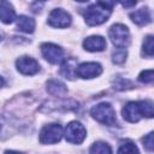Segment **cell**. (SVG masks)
<instances>
[{
  "mask_svg": "<svg viewBox=\"0 0 154 154\" xmlns=\"http://www.w3.org/2000/svg\"><path fill=\"white\" fill-rule=\"evenodd\" d=\"M114 6L113 1H97L87 7L84 19L88 25H100L106 22Z\"/></svg>",
  "mask_w": 154,
  "mask_h": 154,
  "instance_id": "1",
  "label": "cell"
},
{
  "mask_svg": "<svg viewBox=\"0 0 154 154\" xmlns=\"http://www.w3.org/2000/svg\"><path fill=\"white\" fill-rule=\"evenodd\" d=\"M90 114L94 119H96L99 123H102L105 125H114L117 123L116 119V112L113 107L107 102H101L99 105H95L90 109Z\"/></svg>",
  "mask_w": 154,
  "mask_h": 154,
  "instance_id": "2",
  "label": "cell"
},
{
  "mask_svg": "<svg viewBox=\"0 0 154 154\" xmlns=\"http://www.w3.org/2000/svg\"><path fill=\"white\" fill-rule=\"evenodd\" d=\"M63 128L60 124H48L40 131V142L42 144H53L61 140Z\"/></svg>",
  "mask_w": 154,
  "mask_h": 154,
  "instance_id": "3",
  "label": "cell"
},
{
  "mask_svg": "<svg viewBox=\"0 0 154 154\" xmlns=\"http://www.w3.org/2000/svg\"><path fill=\"white\" fill-rule=\"evenodd\" d=\"M109 37L114 46L118 48H125L130 42V34L125 25L114 24L109 29Z\"/></svg>",
  "mask_w": 154,
  "mask_h": 154,
  "instance_id": "4",
  "label": "cell"
},
{
  "mask_svg": "<svg viewBox=\"0 0 154 154\" xmlns=\"http://www.w3.org/2000/svg\"><path fill=\"white\" fill-rule=\"evenodd\" d=\"M65 138L70 143L79 144L85 138V129L79 122H71L65 129Z\"/></svg>",
  "mask_w": 154,
  "mask_h": 154,
  "instance_id": "5",
  "label": "cell"
},
{
  "mask_svg": "<svg viewBox=\"0 0 154 154\" xmlns=\"http://www.w3.org/2000/svg\"><path fill=\"white\" fill-rule=\"evenodd\" d=\"M41 52L45 59H47L52 64H60L64 60V52L63 49L54 45V43H42L41 45Z\"/></svg>",
  "mask_w": 154,
  "mask_h": 154,
  "instance_id": "6",
  "label": "cell"
},
{
  "mask_svg": "<svg viewBox=\"0 0 154 154\" xmlns=\"http://www.w3.org/2000/svg\"><path fill=\"white\" fill-rule=\"evenodd\" d=\"M48 23L54 28H67L71 24V16L63 8H55L49 13Z\"/></svg>",
  "mask_w": 154,
  "mask_h": 154,
  "instance_id": "7",
  "label": "cell"
},
{
  "mask_svg": "<svg viewBox=\"0 0 154 154\" xmlns=\"http://www.w3.org/2000/svg\"><path fill=\"white\" fill-rule=\"evenodd\" d=\"M102 72V67L97 63H82L77 66L76 75L81 78H94Z\"/></svg>",
  "mask_w": 154,
  "mask_h": 154,
  "instance_id": "8",
  "label": "cell"
},
{
  "mask_svg": "<svg viewBox=\"0 0 154 154\" xmlns=\"http://www.w3.org/2000/svg\"><path fill=\"white\" fill-rule=\"evenodd\" d=\"M17 70L23 75H35L40 70L38 63L30 57H20L16 61Z\"/></svg>",
  "mask_w": 154,
  "mask_h": 154,
  "instance_id": "9",
  "label": "cell"
},
{
  "mask_svg": "<svg viewBox=\"0 0 154 154\" xmlns=\"http://www.w3.org/2000/svg\"><path fill=\"white\" fill-rule=\"evenodd\" d=\"M123 117L125 120L130 123H137L143 116L140 106V101H131L128 102L123 108Z\"/></svg>",
  "mask_w": 154,
  "mask_h": 154,
  "instance_id": "10",
  "label": "cell"
},
{
  "mask_svg": "<svg viewBox=\"0 0 154 154\" xmlns=\"http://www.w3.org/2000/svg\"><path fill=\"white\" fill-rule=\"evenodd\" d=\"M83 47L89 52H101L106 48V41L102 36H89L83 41Z\"/></svg>",
  "mask_w": 154,
  "mask_h": 154,
  "instance_id": "11",
  "label": "cell"
},
{
  "mask_svg": "<svg viewBox=\"0 0 154 154\" xmlns=\"http://www.w3.org/2000/svg\"><path fill=\"white\" fill-rule=\"evenodd\" d=\"M130 18L134 23H136L137 25L142 26V25H147L150 20H152V17H150V13L148 11L147 7H142L132 13H130Z\"/></svg>",
  "mask_w": 154,
  "mask_h": 154,
  "instance_id": "12",
  "label": "cell"
},
{
  "mask_svg": "<svg viewBox=\"0 0 154 154\" xmlns=\"http://www.w3.org/2000/svg\"><path fill=\"white\" fill-rule=\"evenodd\" d=\"M16 13L12 7V5L7 1H1V7H0V18L2 20V23L5 24H10L14 20Z\"/></svg>",
  "mask_w": 154,
  "mask_h": 154,
  "instance_id": "13",
  "label": "cell"
},
{
  "mask_svg": "<svg viewBox=\"0 0 154 154\" xmlns=\"http://www.w3.org/2000/svg\"><path fill=\"white\" fill-rule=\"evenodd\" d=\"M47 91L54 96H63L67 93V88L58 79H51L47 82Z\"/></svg>",
  "mask_w": 154,
  "mask_h": 154,
  "instance_id": "14",
  "label": "cell"
},
{
  "mask_svg": "<svg viewBox=\"0 0 154 154\" xmlns=\"http://www.w3.org/2000/svg\"><path fill=\"white\" fill-rule=\"evenodd\" d=\"M17 28L20 31L31 34L35 29V20L32 18L26 17V16H19L17 18Z\"/></svg>",
  "mask_w": 154,
  "mask_h": 154,
  "instance_id": "15",
  "label": "cell"
},
{
  "mask_svg": "<svg viewBox=\"0 0 154 154\" xmlns=\"http://www.w3.org/2000/svg\"><path fill=\"white\" fill-rule=\"evenodd\" d=\"M76 70H77V66H76V61L73 59L71 60H66L64 64H63V67H61V75L65 76V78H70L72 79L75 73H76Z\"/></svg>",
  "mask_w": 154,
  "mask_h": 154,
  "instance_id": "16",
  "label": "cell"
},
{
  "mask_svg": "<svg viewBox=\"0 0 154 154\" xmlns=\"http://www.w3.org/2000/svg\"><path fill=\"white\" fill-rule=\"evenodd\" d=\"M118 154H140V152L134 142L126 140V141H123L122 144L119 146Z\"/></svg>",
  "mask_w": 154,
  "mask_h": 154,
  "instance_id": "17",
  "label": "cell"
},
{
  "mask_svg": "<svg viewBox=\"0 0 154 154\" xmlns=\"http://www.w3.org/2000/svg\"><path fill=\"white\" fill-rule=\"evenodd\" d=\"M90 154H112V149L109 144L106 142H96L90 148Z\"/></svg>",
  "mask_w": 154,
  "mask_h": 154,
  "instance_id": "18",
  "label": "cell"
},
{
  "mask_svg": "<svg viewBox=\"0 0 154 154\" xmlns=\"http://www.w3.org/2000/svg\"><path fill=\"white\" fill-rule=\"evenodd\" d=\"M142 51H143V54L147 57L154 55V36L149 35L144 38L143 45H142Z\"/></svg>",
  "mask_w": 154,
  "mask_h": 154,
  "instance_id": "19",
  "label": "cell"
},
{
  "mask_svg": "<svg viewBox=\"0 0 154 154\" xmlns=\"http://www.w3.org/2000/svg\"><path fill=\"white\" fill-rule=\"evenodd\" d=\"M138 81L142 83H154V70H144L138 75Z\"/></svg>",
  "mask_w": 154,
  "mask_h": 154,
  "instance_id": "20",
  "label": "cell"
},
{
  "mask_svg": "<svg viewBox=\"0 0 154 154\" xmlns=\"http://www.w3.org/2000/svg\"><path fill=\"white\" fill-rule=\"evenodd\" d=\"M132 84L130 81L123 78V77H117V79L114 81V88L117 90H125L128 88H131Z\"/></svg>",
  "mask_w": 154,
  "mask_h": 154,
  "instance_id": "21",
  "label": "cell"
},
{
  "mask_svg": "<svg viewBox=\"0 0 154 154\" xmlns=\"http://www.w3.org/2000/svg\"><path fill=\"white\" fill-rule=\"evenodd\" d=\"M143 142V147L150 152H154V131L149 132L148 135H146L142 140Z\"/></svg>",
  "mask_w": 154,
  "mask_h": 154,
  "instance_id": "22",
  "label": "cell"
},
{
  "mask_svg": "<svg viewBox=\"0 0 154 154\" xmlns=\"http://www.w3.org/2000/svg\"><path fill=\"white\" fill-rule=\"evenodd\" d=\"M112 59H113V61L116 64H123L125 61V59H126V52L124 49H118V51H116L113 53V58Z\"/></svg>",
  "mask_w": 154,
  "mask_h": 154,
  "instance_id": "23",
  "label": "cell"
},
{
  "mask_svg": "<svg viewBox=\"0 0 154 154\" xmlns=\"http://www.w3.org/2000/svg\"><path fill=\"white\" fill-rule=\"evenodd\" d=\"M42 6H43V2H34V4L31 5V8H32L34 12H38Z\"/></svg>",
  "mask_w": 154,
  "mask_h": 154,
  "instance_id": "24",
  "label": "cell"
},
{
  "mask_svg": "<svg viewBox=\"0 0 154 154\" xmlns=\"http://www.w3.org/2000/svg\"><path fill=\"white\" fill-rule=\"evenodd\" d=\"M122 5L124 7H130V6H135L136 5V1H131V2H122Z\"/></svg>",
  "mask_w": 154,
  "mask_h": 154,
  "instance_id": "25",
  "label": "cell"
},
{
  "mask_svg": "<svg viewBox=\"0 0 154 154\" xmlns=\"http://www.w3.org/2000/svg\"><path fill=\"white\" fill-rule=\"evenodd\" d=\"M5 154H23V153H19V152H14V150H6Z\"/></svg>",
  "mask_w": 154,
  "mask_h": 154,
  "instance_id": "26",
  "label": "cell"
}]
</instances>
